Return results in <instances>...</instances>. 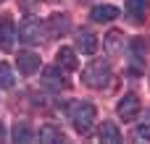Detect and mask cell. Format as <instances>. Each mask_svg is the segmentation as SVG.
Returning <instances> with one entry per match:
<instances>
[{
  "label": "cell",
  "instance_id": "obj_1",
  "mask_svg": "<svg viewBox=\"0 0 150 144\" xmlns=\"http://www.w3.org/2000/svg\"><path fill=\"white\" fill-rule=\"evenodd\" d=\"M69 121H71V126H74L76 134L87 136V134L92 131L95 121H98V110H95V105H90V102H74L71 110H69Z\"/></svg>",
  "mask_w": 150,
  "mask_h": 144
},
{
  "label": "cell",
  "instance_id": "obj_2",
  "mask_svg": "<svg viewBox=\"0 0 150 144\" xmlns=\"http://www.w3.org/2000/svg\"><path fill=\"white\" fill-rule=\"evenodd\" d=\"M111 79H113V71L108 66V60H92L84 71H82V81L92 89H105L111 87Z\"/></svg>",
  "mask_w": 150,
  "mask_h": 144
},
{
  "label": "cell",
  "instance_id": "obj_3",
  "mask_svg": "<svg viewBox=\"0 0 150 144\" xmlns=\"http://www.w3.org/2000/svg\"><path fill=\"white\" fill-rule=\"evenodd\" d=\"M45 34H47V26L40 24L37 18H26V21H21V26H18V39L26 42V45H40V42L45 39Z\"/></svg>",
  "mask_w": 150,
  "mask_h": 144
},
{
  "label": "cell",
  "instance_id": "obj_4",
  "mask_svg": "<svg viewBox=\"0 0 150 144\" xmlns=\"http://www.w3.org/2000/svg\"><path fill=\"white\" fill-rule=\"evenodd\" d=\"M42 84H45V87H50V89H55V92L66 89V87H69L66 68H61L58 63H55V66H50V68H45V71H42Z\"/></svg>",
  "mask_w": 150,
  "mask_h": 144
},
{
  "label": "cell",
  "instance_id": "obj_5",
  "mask_svg": "<svg viewBox=\"0 0 150 144\" xmlns=\"http://www.w3.org/2000/svg\"><path fill=\"white\" fill-rule=\"evenodd\" d=\"M116 113H119L121 121H134L140 115V100H137V94H124L116 102Z\"/></svg>",
  "mask_w": 150,
  "mask_h": 144
},
{
  "label": "cell",
  "instance_id": "obj_6",
  "mask_svg": "<svg viewBox=\"0 0 150 144\" xmlns=\"http://www.w3.org/2000/svg\"><path fill=\"white\" fill-rule=\"evenodd\" d=\"M119 16H121V10H119L116 5H108V3H105V5L100 3V5H95V8L90 10V18H92L95 24H111V21H116Z\"/></svg>",
  "mask_w": 150,
  "mask_h": 144
},
{
  "label": "cell",
  "instance_id": "obj_7",
  "mask_svg": "<svg viewBox=\"0 0 150 144\" xmlns=\"http://www.w3.org/2000/svg\"><path fill=\"white\" fill-rule=\"evenodd\" d=\"M74 42H76V50H79L82 55H92V52L98 50V37H95L90 29H79L76 37H74Z\"/></svg>",
  "mask_w": 150,
  "mask_h": 144
},
{
  "label": "cell",
  "instance_id": "obj_8",
  "mask_svg": "<svg viewBox=\"0 0 150 144\" xmlns=\"http://www.w3.org/2000/svg\"><path fill=\"white\" fill-rule=\"evenodd\" d=\"M16 66H18V71L24 73V76H32V73H37L40 71V55L37 52H18L16 55Z\"/></svg>",
  "mask_w": 150,
  "mask_h": 144
},
{
  "label": "cell",
  "instance_id": "obj_9",
  "mask_svg": "<svg viewBox=\"0 0 150 144\" xmlns=\"http://www.w3.org/2000/svg\"><path fill=\"white\" fill-rule=\"evenodd\" d=\"M45 26H47V34H50V37H63V34L71 29V21H69L66 13H53Z\"/></svg>",
  "mask_w": 150,
  "mask_h": 144
},
{
  "label": "cell",
  "instance_id": "obj_10",
  "mask_svg": "<svg viewBox=\"0 0 150 144\" xmlns=\"http://www.w3.org/2000/svg\"><path fill=\"white\" fill-rule=\"evenodd\" d=\"M18 37V29L11 18H0V47L3 50H13V42Z\"/></svg>",
  "mask_w": 150,
  "mask_h": 144
},
{
  "label": "cell",
  "instance_id": "obj_11",
  "mask_svg": "<svg viewBox=\"0 0 150 144\" xmlns=\"http://www.w3.org/2000/svg\"><path fill=\"white\" fill-rule=\"evenodd\" d=\"M55 63H58L61 68H66V71H76V66H79V60H76V50H71V47H61V50L55 52Z\"/></svg>",
  "mask_w": 150,
  "mask_h": 144
},
{
  "label": "cell",
  "instance_id": "obj_12",
  "mask_svg": "<svg viewBox=\"0 0 150 144\" xmlns=\"http://www.w3.org/2000/svg\"><path fill=\"white\" fill-rule=\"evenodd\" d=\"M37 139L45 144H55V142H63V131L58 129V126H53V123H45L40 131H37Z\"/></svg>",
  "mask_w": 150,
  "mask_h": 144
},
{
  "label": "cell",
  "instance_id": "obj_13",
  "mask_svg": "<svg viewBox=\"0 0 150 144\" xmlns=\"http://www.w3.org/2000/svg\"><path fill=\"white\" fill-rule=\"evenodd\" d=\"M100 142H105V144L121 142V131H119V126L113 121H103V126H100Z\"/></svg>",
  "mask_w": 150,
  "mask_h": 144
},
{
  "label": "cell",
  "instance_id": "obj_14",
  "mask_svg": "<svg viewBox=\"0 0 150 144\" xmlns=\"http://www.w3.org/2000/svg\"><path fill=\"white\" fill-rule=\"evenodd\" d=\"M105 50H108L111 55H119V52H124V37H121L119 31H111V34H105Z\"/></svg>",
  "mask_w": 150,
  "mask_h": 144
},
{
  "label": "cell",
  "instance_id": "obj_15",
  "mask_svg": "<svg viewBox=\"0 0 150 144\" xmlns=\"http://www.w3.org/2000/svg\"><path fill=\"white\" fill-rule=\"evenodd\" d=\"M11 134H13V142H21V144H26V142H32V139H34V131H32L24 121H21V123H16Z\"/></svg>",
  "mask_w": 150,
  "mask_h": 144
},
{
  "label": "cell",
  "instance_id": "obj_16",
  "mask_svg": "<svg viewBox=\"0 0 150 144\" xmlns=\"http://www.w3.org/2000/svg\"><path fill=\"white\" fill-rule=\"evenodd\" d=\"M150 5V0H127V13L134 18V21H140L142 16H145V8Z\"/></svg>",
  "mask_w": 150,
  "mask_h": 144
},
{
  "label": "cell",
  "instance_id": "obj_17",
  "mask_svg": "<svg viewBox=\"0 0 150 144\" xmlns=\"http://www.w3.org/2000/svg\"><path fill=\"white\" fill-rule=\"evenodd\" d=\"M134 136L140 142H150V110H145V115L140 118V123L134 129Z\"/></svg>",
  "mask_w": 150,
  "mask_h": 144
},
{
  "label": "cell",
  "instance_id": "obj_18",
  "mask_svg": "<svg viewBox=\"0 0 150 144\" xmlns=\"http://www.w3.org/2000/svg\"><path fill=\"white\" fill-rule=\"evenodd\" d=\"M16 84V76L8 66H0V89H11Z\"/></svg>",
  "mask_w": 150,
  "mask_h": 144
},
{
  "label": "cell",
  "instance_id": "obj_19",
  "mask_svg": "<svg viewBox=\"0 0 150 144\" xmlns=\"http://www.w3.org/2000/svg\"><path fill=\"white\" fill-rule=\"evenodd\" d=\"M129 52H132L134 60H142V58H145V42H142V39H132V42H129Z\"/></svg>",
  "mask_w": 150,
  "mask_h": 144
},
{
  "label": "cell",
  "instance_id": "obj_20",
  "mask_svg": "<svg viewBox=\"0 0 150 144\" xmlns=\"http://www.w3.org/2000/svg\"><path fill=\"white\" fill-rule=\"evenodd\" d=\"M0 142H5V126L0 123Z\"/></svg>",
  "mask_w": 150,
  "mask_h": 144
},
{
  "label": "cell",
  "instance_id": "obj_21",
  "mask_svg": "<svg viewBox=\"0 0 150 144\" xmlns=\"http://www.w3.org/2000/svg\"><path fill=\"white\" fill-rule=\"evenodd\" d=\"M0 3H3V0H0Z\"/></svg>",
  "mask_w": 150,
  "mask_h": 144
}]
</instances>
